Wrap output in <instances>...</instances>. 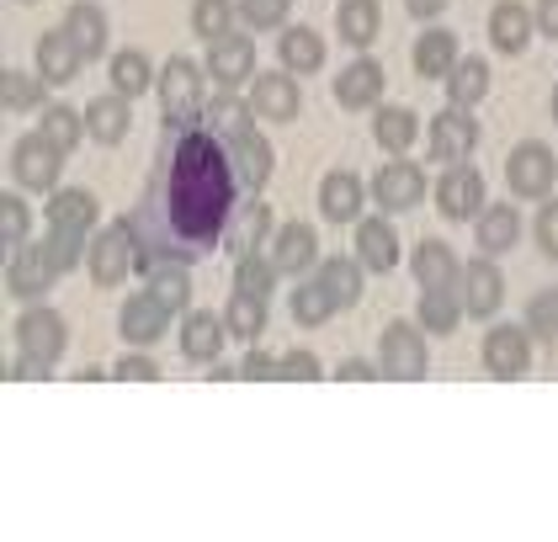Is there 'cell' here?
Masks as SVG:
<instances>
[{"mask_svg": "<svg viewBox=\"0 0 558 542\" xmlns=\"http://www.w3.org/2000/svg\"><path fill=\"white\" fill-rule=\"evenodd\" d=\"M240 176L229 160V144L214 138L208 128H166L155 170L144 181V197L129 213L133 234H138V272L160 266V261H203L218 251V240L229 234L234 197H240Z\"/></svg>", "mask_w": 558, "mask_h": 542, "instance_id": "1", "label": "cell"}, {"mask_svg": "<svg viewBox=\"0 0 558 542\" xmlns=\"http://www.w3.org/2000/svg\"><path fill=\"white\" fill-rule=\"evenodd\" d=\"M160 112L171 128H203V112H208V96H203V70L186 59V53H171L166 70H160Z\"/></svg>", "mask_w": 558, "mask_h": 542, "instance_id": "2", "label": "cell"}, {"mask_svg": "<svg viewBox=\"0 0 558 542\" xmlns=\"http://www.w3.org/2000/svg\"><path fill=\"white\" fill-rule=\"evenodd\" d=\"M86 266H90V282H96V288H118L133 266H138V234H133L129 218H118V224H107V229L90 234Z\"/></svg>", "mask_w": 558, "mask_h": 542, "instance_id": "3", "label": "cell"}, {"mask_svg": "<svg viewBox=\"0 0 558 542\" xmlns=\"http://www.w3.org/2000/svg\"><path fill=\"white\" fill-rule=\"evenodd\" d=\"M378 368L388 383H421L430 373V351H426V330L410 325V320H393L378 340Z\"/></svg>", "mask_w": 558, "mask_h": 542, "instance_id": "4", "label": "cell"}, {"mask_svg": "<svg viewBox=\"0 0 558 542\" xmlns=\"http://www.w3.org/2000/svg\"><path fill=\"white\" fill-rule=\"evenodd\" d=\"M59 166H64V149L48 144L44 133H27L11 144V176L27 192H59Z\"/></svg>", "mask_w": 558, "mask_h": 542, "instance_id": "5", "label": "cell"}, {"mask_svg": "<svg viewBox=\"0 0 558 542\" xmlns=\"http://www.w3.org/2000/svg\"><path fill=\"white\" fill-rule=\"evenodd\" d=\"M506 181H511L515 197H548L558 181V155L543 138H526V144H515L511 160H506Z\"/></svg>", "mask_w": 558, "mask_h": 542, "instance_id": "6", "label": "cell"}, {"mask_svg": "<svg viewBox=\"0 0 558 542\" xmlns=\"http://www.w3.org/2000/svg\"><path fill=\"white\" fill-rule=\"evenodd\" d=\"M526 335H532L526 325H495L484 335V373L500 377V383L526 377V368H532V340Z\"/></svg>", "mask_w": 558, "mask_h": 542, "instance_id": "7", "label": "cell"}, {"mask_svg": "<svg viewBox=\"0 0 558 542\" xmlns=\"http://www.w3.org/2000/svg\"><path fill=\"white\" fill-rule=\"evenodd\" d=\"M16 351H27V357H44V362H59L64 351H70V325L44 309V303H33L22 320H16Z\"/></svg>", "mask_w": 558, "mask_h": 542, "instance_id": "8", "label": "cell"}, {"mask_svg": "<svg viewBox=\"0 0 558 542\" xmlns=\"http://www.w3.org/2000/svg\"><path fill=\"white\" fill-rule=\"evenodd\" d=\"M473 144H478L473 112H463V107L436 112V123H430V160H436V166H469Z\"/></svg>", "mask_w": 558, "mask_h": 542, "instance_id": "9", "label": "cell"}, {"mask_svg": "<svg viewBox=\"0 0 558 542\" xmlns=\"http://www.w3.org/2000/svg\"><path fill=\"white\" fill-rule=\"evenodd\" d=\"M373 197H378V208L384 213H410L421 197H426V170L415 166V160H388L378 170V181H373Z\"/></svg>", "mask_w": 558, "mask_h": 542, "instance_id": "10", "label": "cell"}, {"mask_svg": "<svg viewBox=\"0 0 558 542\" xmlns=\"http://www.w3.org/2000/svg\"><path fill=\"white\" fill-rule=\"evenodd\" d=\"M251 107H256V118H266V123H293L303 112V91L299 81H293V70H266V75H256L251 81Z\"/></svg>", "mask_w": 558, "mask_h": 542, "instance_id": "11", "label": "cell"}, {"mask_svg": "<svg viewBox=\"0 0 558 542\" xmlns=\"http://www.w3.org/2000/svg\"><path fill=\"white\" fill-rule=\"evenodd\" d=\"M436 208H441V218H478L484 213V176L473 166H452L441 170V186H436Z\"/></svg>", "mask_w": 558, "mask_h": 542, "instance_id": "12", "label": "cell"}, {"mask_svg": "<svg viewBox=\"0 0 558 542\" xmlns=\"http://www.w3.org/2000/svg\"><path fill=\"white\" fill-rule=\"evenodd\" d=\"M166 325H171V309H166L149 288L138 292V298H129L123 314H118V330H123L129 346H155V340L166 335Z\"/></svg>", "mask_w": 558, "mask_h": 542, "instance_id": "13", "label": "cell"}, {"mask_svg": "<svg viewBox=\"0 0 558 542\" xmlns=\"http://www.w3.org/2000/svg\"><path fill=\"white\" fill-rule=\"evenodd\" d=\"M208 75L218 85H245L256 81V43L245 33H229V38L208 43Z\"/></svg>", "mask_w": 558, "mask_h": 542, "instance_id": "14", "label": "cell"}, {"mask_svg": "<svg viewBox=\"0 0 558 542\" xmlns=\"http://www.w3.org/2000/svg\"><path fill=\"white\" fill-rule=\"evenodd\" d=\"M53 261H48L44 245H22V251L11 255V266H5V292L11 298H44L53 288Z\"/></svg>", "mask_w": 558, "mask_h": 542, "instance_id": "15", "label": "cell"}, {"mask_svg": "<svg viewBox=\"0 0 558 542\" xmlns=\"http://www.w3.org/2000/svg\"><path fill=\"white\" fill-rule=\"evenodd\" d=\"M506 303V277H500V266L489 261V255H478L463 266V309H469L473 320H484V314H495Z\"/></svg>", "mask_w": 558, "mask_h": 542, "instance_id": "16", "label": "cell"}, {"mask_svg": "<svg viewBox=\"0 0 558 542\" xmlns=\"http://www.w3.org/2000/svg\"><path fill=\"white\" fill-rule=\"evenodd\" d=\"M336 101H341L345 112L378 107V101H384V70H378L373 59H351L341 75H336Z\"/></svg>", "mask_w": 558, "mask_h": 542, "instance_id": "17", "label": "cell"}, {"mask_svg": "<svg viewBox=\"0 0 558 542\" xmlns=\"http://www.w3.org/2000/svg\"><path fill=\"white\" fill-rule=\"evenodd\" d=\"M223 340H229V325H223V314L192 309V314L181 320V357H186V362H218Z\"/></svg>", "mask_w": 558, "mask_h": 542, "instance_id": "18", "label": "cell"}, {"mask_svg": "<svg viewBox=\"0 0 558 542\" xmlns=\"http://www.w3.org/2000/svg\"><path fill=\"white\" fill-rule=\"evenodd\" d=\"M410 272H415V282L421 288H463V266H458V255L452 245H441V240H421L415 255H410Z\"/></svg>", "mask_w": 558, "mask_h": 542, "instance_id": "19", "label": "cell"}, {"mask_svg": "<svg viewBox=\"0 0 558 542\" xmlns=\"http://www.w3.org/2000/svg\"><path fill=\"white\" fill-rule=\"evenodd\" d=\"M81 64H86V53L70 43V33H64V27H53V33H44V38H38V81L70 85L75 75H81Z\"/></svg>", "mask_w": 558, "mask_h": 542, "instance_id": "20", "label": "cell"}, {"mask_svg": "<svg viewBox=\"0 0 558 542\" xmlns=\"http://www.w3.org/2000/svg\"><path fill=\"white\" fill-rule=\"evenodd\" d=\"M367 203V186L356 181V170H330L325 181H319V213L330 218V224H351L356 213Z\"/></svg>", "mask_w": 558, "mask_h": 542, "instance_id": "21", "label": "cell"}, {"mask_svg": "<svg viewBox=\"0 0 558 542\" xmlns=\"http://www.w3.org/2000/svg\"><path fill=\"white\" fill-rule=\"evenodd\" d=\"M537 33V16L521 5V0H500L495 11H489V43L500 48V53H521L526 43Z\"/></svg>", "mask_w": 558, "mask_h": 542, "instance_id": "22", "label": "cell"}, {"mask_svg": "<svg viewBox=\"0 0 558 542\" xmlns=\"http://www.w3.org/2000/svg\"><path fill=\"white\" fill-rule=\"evenodd\" d=\"M521 240V213L511 203H495V208L478 213V224H473V245L478 255H506Z\"/></svg>", "mask_w": 558, "mask_h": 542, "instance_id": "23", "label": "cell"}, {"mask_svg": "<svg viewBox=\"0 0 558 542\" xmlns=\"http://www.w3.org/2000/svg\"><path fill=\"white\" fill-rule=\"evenodd\" d=\"M86 128L96 144H123L133 128V112H129V96L123 91H107V96H96L86 107Z\"/></svg>", "mask_w": 558, "mask_h": 542, "instance_id": "24", "label": "cell"}, {"mask_svg": "<svg viewBox=\"0 0 558 542\" xmlns=\"http://www.w3.org/2000/svg\"><path fill=\"white\" fill-rule=\"evenodd\" d=\"M356 255L367 272H393L399 266V234L388 218H362L356 224Z\"/></svg>", "mask_w": 558, "mask_h": 542, "instance_id": "25", "label": "cell"}, {"mask_svg": "<svg viewBox=\"0 0 558 542\" xmlns=\"http://www.w3.org/2000/svg\"><path fill=\"white\" fill-rule=\"evenodd\" d=\"M314 255H319V234H314L308 224H282V229H277L271 261H277V272H282V277L308 272V266H314Z\"/></svg>", "mask_w": 558, "mask_h": 542, "instance_id": "26", "label": "cell"}, {"mask_svg": "<svg viewBox=\"0 0 558 542\" xmlns=\"http://www.w3.org/2000/svg\"><path fill=\"white\" fill-rule=\"evenodd\" d=\"M256 107L251 101H240V96H214L208 101V112H203V128L214 133V138H223V144H234V138H245V133H256Z\"/></svg>", "mask_w": 558, "mask_h": 542, "instance_id": "27", "label": "cell"}, {"mask_svg": "<svg viewBox=\"0 0 558 542\" xmlns=\"http://www.w3.org/2000/svg\"><path fill=\"white\" fill-rule=\"evenodd\" d=\"M229 160H234V176H240V186H245V192H260V186H266V176H271V166H277V155H271V144H266L260 133L234 138V144H229Z\"/></svg>", "mask_w": 558, "mask_h": 542, "instance_id": "28", "label": "cell"}, {"mask_svg": "<svg viewBox=\"0 0 558 542\" xmlns=\"http://www.w3.org/2000/svg\"><path fill=\"white\" fill-rule=\"evenodd\" d=\"M362 272H367L362 255H325L314 277L330 288V298H336L341 309H356V303H362Z\"/></svg>", "mask_w": 558, "mask_h": 542, "instance_id": "29", "label": "cell"}, {"mask_svg": "<svg viewBox=\"0 0 558 542\" xmlns=\"http://www.w3.org/2000/svg\"><path fill=\"white\" fill-rule=\"evenodd\" d=\"M266 234H271V208H266V203L234 208V218H229V251H234V261H240V255H260Z\"/></svg>", "mask_w": 558, "mask_h": 542, "instance_id": "30", "label": "cell"}, {"mask_svg": "<svg viewBox=\"0 0 558 542\" xmlns=\"http://www.w3.org/2000/svg\"><path fill=\"white\" fill-rule=\"evenodd\" d=\"M415 70L426 75V81H447L452 70H458V38L447 33V27H430L415 38Z\"/></svg>", "mask_w": 558, "mask_h": 542, "instance_id": "31", "label": "cell"}, {"mask_svg": "<svg viewBox=\"0 0 558 542\" xmlns=\"http://www.w3.org/2000/svg\"><path fill=\"white\" fill-rule=\"evenodd\" d=\"M64 33H70V43H75L86 59H101V53H107V16H101L90 0H75V5L64 11Z\"/></svg>", "mask_w": 558, "mask_h": 542, "instance_id": "32", "label": "cell"}, {"mask_svg": "<svg viewBox=\"0 0 558 542\" xmlns=\"http://www.w3.org/2000/svg\"><path fill=\"white\" fill-rule=\"evenodd\" d=\"M277 53H282V70H293V75H314V70L325 64V38H319L314 27H288L282 43H277Z\"/></svg>", "mask_w": 558, "mask_h": 542, "instance_id": "33", "label": "cell"}, {"mask_svg": "<svg viewBox=\"0 0 558 542\" xmlns=\"http://www.w3.org/2000/svg\"><path fill=\"white\" fill-rule=\"evenodd\" d=\"M463 314H469L463 309V288H430L421 298V330L426 335H452Z\"/></svg>", "mask_w": 558, "mask_h": 542, "instance_id": "34", "label": "cell"}, {"mask_svg": "<svg viewBox=\"0 0 558 542\" xmlns=\"http://www.w3.org/2000/svg\"><path fill=\"white\" fill-rule=\"evenodd\" d=\"M415 133H421V118H415L410 107H378V118H373V138L384 144L388 155H404V149L415 144Z\"/></svg>", "mask_w": 558, "mask_h": 542, "instance_id": "35", "label": "cell"}, {"mask_svg": "<svg viewBox=\"0 0 558 542\" xmlns=\"http://www.w3.org/2000/svg\"><path fill=\"white\" fill-rule=\"evenodd\" d=\"M96 197L86 186H59L48 197V224H70V229H96Z\"/></svg>", "mask_w": 558, "mask_h": 542, "instance_id": "36", "label": "cell"}, {"mask_svg": "<svg viewBox=\"0 0 558 542\" xmlns=\"http://www.w3.org/2000/svg\"><path fill=\"white\" fill-rule=\"evenodd\" d=\"M378 0H341L336 5V27H341V38L351 48H367V43L378 38Z\"/></svg>", "mask_w": 558, "mask_h": 542, "instance_id": "37", "label": "cell"}, {"mask_svg": "<svg viewBox=\"0 0 558 542\" xmlns=\"http://www.w3.org/2000/svg\"><path fill=\"white\" fill-rule=\"evenodd\" d=\"M484 91H489V64L484 59H458V70L447 75V101L473 112L484 101Z\"/></svg>", "mask_w": 558, "mask_h": 542, "instance_id": "38", "label": "cell"}, {"mask_svg": "<svg viewBox=\"0 0 558 542\" xmlns=\"http://www.w3.org/2000/svg\"><path fill=\"white\" fill-rule=\"evenodd\" d=\"M48 261H53V272L64 277V272H75L90 251V229H70V224H48V240H44Z\"/></svg>", "mask_w": 558, "mask_h": 542, "instance_id": "39", "label": "cell"}, {"mask_svg": "<svg viewBox=\"0 0 558 542\" xmlns=\"http://www.w3.org/2000/svg\"><path fill=\"white\" fill-rule=\"evenodd\" d=\"M149 85H160L155 75V64L144 59V48H123V53H112V91H123V96H144Z\"/></svg>", "mask_w": 558, "mask_h": 542, "instance_id": "40", "label": "cell"}, {"mask_svg": "<svg viewBox=\"0 0 558 542\" xmlns=\"http://www.w3.org/2000/svg\"><path fill=\"white\" fill-rule=\"evenodd\" d=\"M223 325H229L234 340H260V330H266V298L234 288L229 309H223Z\"/></svg>", "mask_w": 558, "mask_h": 542, "instance_id": "41", "label": "cell"}, {"mask_svg": "<svg viewBox=\"0 0 558 542\" xmlns=\"http://www.w3.org/2000/svg\"><path fill=\"white\" fill-rule=\"evenodd\" d=\"M234 16H240V0H197L192 5V33L203 43H218L234 33Z\"/></svg>", "mask_w": 558, "mask_h": 542, "instance_id": "42", "label": "cell"}, {"mask_svg": "<svg viewBox=\"0 0 558 542\" xmlns=\"http://www.w3.org/2000/svg\"><path fill=\"white\" fill-rule=\"evenodd\" d=\"M336 309H341V303L330 298V288H325L319 277H314V282H299V288H293V320H299L303 330L325 325V320H330Z\"/></svg>", "mask_w": 558, "mask_h": 542, "instance_id": "43", "label": "cell"}, {"mask_svg": "<svg viewBox=\"0 0 558 542\" xmlns=\"http://www.w3.org/2000/svg\"><path fill=\"white\" fill-rule=\"evenodd\" d=\"M149 292L166 303V309H186V298H192V277H186V266L181 261H160V266H149Z\"/></svg>", "mask_w": 558, "mask_h": 542, "instance_id": "44", "label": "cell"}, {"mask_svg": "<svg viewBox=\"0 0 558 542\" xmlns=\"http://www.w3.org/2000/svg\"><path fill=\"white\" fill-rule=\"evenodd\" d=\"M44 85L48 81H33L22 70H0V107L5 112H33V107H44Z\"/></svg>", "mask_w": 558, "mask_h": 542, "instance_id": "45", "label": "cell"}, {"mask_svg": "<svg viewBox=\"0 0 558 542\" xmlns=\"http://www.w3.org/2000/svg\"><path fill=\"white\" fill-rule=\"evenodd\" d=\"M38 133H44L48 144H59V149L70 155V149L86 138L90 128H86V118H81V112H70V107L59 101V107H48V112H44V128H38Z\"/></svg>", "mask_w": 558, "mask_h": 542, "instance_id": "46", "label": "cell"}, {"mask_svg": "<svg viewBox=\"0 0 558 542\" xmlns=\"http://www.w3.org/2000/svg\"><path fill=\"white\" fill-rule=\"evenodd\" d=\"M277 261L271 255H240L234 261V288L240 292H256V298H271V288H277Z\"/></svg>", "mask_w": 558, "mask_h": 542, "instance_id": "47", "label": "cell"}, {"mask_svg": "<svg viewBox=\"0 0 558 542\" xmlns=\"http://www.w3.org/2000/svg\"><path fill=\"white\" fill-rule=\"evenodd\" d=\"M27 224H33L27 203H22L16 192H5V197H0V245H5L11 255L22 251V240H27Z\"/></svg>", "mask_w": 558, "mask_h": 542, "instance_id": "48", "label": "cell"}, {"mask_svg": "<svg viewBox=\"0 0 558 542\" xmlns=\"http://www.w3.org/2000/svg\"><path fill=\"white\" fill-rule=\"evenodd\" d=\"M526 330L532 340H558V288H543L526 303Z\"/></svg>", "mask_w": 558, "mask_h": 542, "instance_id": "49", "label": "cell"}, {"mask_svg": "<svg viewBox=\"0 0 558 542\" xmlns=\"http://www.w3.org/2000/svg\"><path fill=\"white\" fill-rule=\"evenodd\" d=\"M288 5L293 0H240V22L256 27V33H271V27L288 22Z\"/></svg>", "mask_w": 558, "mask_h": 542, "instance_id": "50", "label": "cell"}, {"mask_svg": "<svg viewBox=\"0 0 558 542\" xmlns=\"http://www.w3.org/2000/svg\"><path fill=\"white\" fill-rule=\"evenodd\" d=\"M112 377H118V383H160V362L138 346V351H129V357L112 368Z\"/></svg>", "mask_w": 558, "mask_h": 542, "instance_id": "51", "label": "cell"}, {"mask_svg": "<svg viewBox=\"0 0 558 542\" xmlns=\"http://www.w3.org/2000/svg\"><path fill=\"white\" fill-rule=\"evenodd\" d=\"M532 234H537L543 255H548V261H558V197H548V203H543V213L532 218Z\"/></svg>", "mask_w": 558, "mask_h": 542, "instance_id": "52", "label": "cell"}, {"mask_svg": "<svg viewBox=\"0 0 558 542\" xmlns=\"http://www.w3.org/2000/svg\"><path fill=\"white\" fill-rule=\"evenodd\" d=\"M319 373H325V368H319V357H314V351H288V357H282V383H319Z\"/></svg>", "mask_w": 558, "mask_h": 542, "instance_id": "53", "label": "cell"}, {"mask_svg": "<svg viewBox=\"0 0 558 542\" xmlns=\"http://www.w3.org/2000/svg\"><path fill=\"white\" fill-rule=\"evenodd\" d=\"M240 377H251V383H282V357H266L251 346V357L240 362Z\"/></svg>", "mask_w": 558, "mask_h": 542, "instance_id": "54", "label": "cell"}, {"mask_svg": "<svg viewBox=\"0 0 558 542\" xmlns=\"http://www.w3.org/2000/svg\"><path fill=\"white\" fill-rule=\"evenodd\" d=\"M48 368H53V362H44V357H27V351H16V357L5 362V377H11V383H48Z\"/></svg>", "mask_w": 558, "mask_h": 542, "instance_id": "55", "label": "cell"}, {"mask_svg": "<svg viewBox=\"0 0 558 542\" xmlns=\"http://www.w3.org/2000/svg\"><path fill=\"white\" fill-rule=\"evenodd\" d=\"M378 373H384V368H373V362H362V357H345L341 368H336V377H341V383H373Z\"/></svg>", "mask_w": 558, "mask_h": 542, "instance_id": "56", "label": "cell"}, {"mask_svg": "<svg viewBox=\"0 0 558 542\" xmlns=\"http://www.w3.org/2000/svg\"><path fill=\"white\" fill-rule=\"evenodd\" d=\"M537 27L548 38H558V0H537Z\"/></svg>", "mask_w": 558, "mask_h": 542, "instance_id": "57", "label": "cell"}, {"mask_svg": "<svg viewBox=\"0 0 558 542\" xmlns=\"http://www.w3.org/2000/svg\"><path fill=\"white\" fill-rule=\"evenodd\" d=\"M404 5H410V16H421V22H430V16L447 11V0H404Z\"/></svg>", "mask_w": 558, "mask_h": 542, "instance_id": "58", "label": "cell"}, {"mask_svg": "<svg viewBox=\"0 0 558 542\" xmlns=\"http://www.w3.org/2000/svg\"><path fill=\"white\" fill-rule=\"evenodd\" d=\"M240 377V368H223V362H214V383H234Z\"/></svg>", "mask_w": 558, "mask_h": 542, "instance_id": "59", "label": "cell"}, {"mask_svg": "<svg viewBox=\"0 0 558 542\" xmlns=\"http://www.w3.org/2000/svg\"><path fill=\"white\" fill-rule=\"evenodd\" d=\"M554 123H558V85H554Z\"/></svg>", "mask_w": 558, "mask_h": 542, "instance_id": "60", "label": "cell"}, {"mask_svg": "<svg viewBox=\"0 0 558 542\" xmlns=\"http://www.w3.org/2000/svg\"><path fill=\"white\" fill-rule=\"evenodd\" d=\"M22 5H33V0H22Z\"/></svg>", "mask_w": 558, "mask_h": 542, "instance_id": "61", "label": "cell"}]
</instances>
